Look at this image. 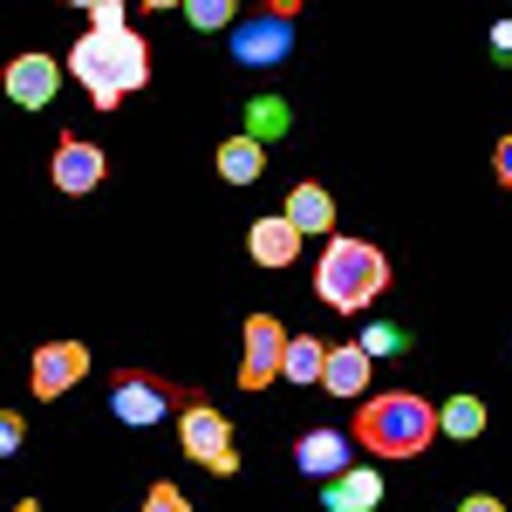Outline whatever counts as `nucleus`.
I'll use <instances>...</instances> for the list:
<instances>
[{
  "instance_id": "23",
  "label": "nucleus",
  "mask_w": 512,
  "mask_h": 512,
  "mask_svg": "<svg viewBox=\"0 0 512 512\" xmlns=\"http://www.w3.org/2000/svg\"><path fill=\"white\" fill-rule=\"evenodd\" d=\"M144 512H192V499H185V492H178V485H151V499H144Z\"/></svg>"
},
{
  "instance_id": "22",
  "label": "nucleus",
  "mask_w": 512,
  "mask_h": 512,
  "mask_svg": "<svg viewBox=\"0 0 512 512\" xmlns=\"http://www.w3.org/2000/svg\"><path fill=\"white\" fill-rule=\"evenodd\" d=\"M130 21H123L117 0H89V35H123Z\"/></svg>"
},
{
  "instance_id": "29",
  "label": "nucleus",
  "mask_w": 512,
  "mask_h": 512,
  "mask_svg": "<svg viewBox=\"0 0 512 512\" xmlns=\"http://www.w3.org/2000/svg\"><path fill=\"white\" fill-rule=\"evenodd\" d=\"M14 512H41V506H35V499H21V506H14Z\"/></svg>"
},
{
  "instance_id": "3",
  "label": "nucleus",
  "mask_w": 512,
  "mask_h": 512,
  "mask_svg": "<svg viewBox=\"0 0 512 512\" xmlns=\"http://www.w3.org/2000/svg\"><path fill=\"white\" fill-rule=\"evenodd\" d=\"M171 410H185L178 390L164 383V376H144V369H117L110 376V417L130 424V431H158Z\"/></svg>"
},
{
  "instance_id": "15",
  "label": "nucleus",
  "mask_w": 512,
  "mask_h": 512,
  "mask_svg": "<svg viewBox=\"0 0 512 512\" xmlns=\"http://www.w3.org/2000/svg\"><path fill=\"white\" fill-rule=\"evenodd\" d=\"M280 212H287V226H294L301 239H308V233H328V239H335V198L321 192V185H294Z\"/></svg>"
},
{
  "instance_id": "18",
  "label": "nucleus",
  "mask_w": 512,
  "mask_h": 512,
  "mask_svg": "<svg viewBox=\"0 0 512 512\" xmlns=\"http://www.w3.org/2000/svg\"><path fill=\"white\" fill-rule=\"evenodd\" d=\"M321 376H328V342H315V335H294V342H287V369H280V383L315 390Z\"/></svg>"
},
{
  "instance_id": "26",
  "label": "nucleus",
  "mask_w": 512,
  "mask_h": 512,
  "mask_svg": "<svg viewBox=\"0 0 512 512\" xmlns=\"http://www.w3.org/2000/svg\"><path fill=\"white\" fill-rule=\"evenodd\" d=\"M0 451H21V417H0Z\"/></svg>"
},
{
  "instance_id": "10",
  "label": "nucleus",
  "mask_w": 512,
  "mask_h": 512,
  "mask_svg": "<svg viewBox=\"0 0 512 512\" xmlns=\"http://www.w3.org/2000/svg\"><path fill=\"white\" fill-rule=\"evenodd\" d=\"M55 82H62V69H55L48 55H14V62H7V96H14L21 110H48V103H55Z\"/></svg>"
},
{
  "instance_id": "5",
  "label": "nucleus",
  "mask_w": 512,
  "mask_h": 512,
  "mask_svg": "<svg viewBox=\"0 0 512 512\" xmlns=\"http://www.w3.org/2000/svg\"><path fill=\"white\" fill-rule=\"evenodd\" d=\"M287 48H294V0H280L267 14H246L233 28V62H246V69H280Z\"/></svg>"
},
{
  "instance_id": "14",
  "label": "nucleus",
  "mask_w": 512,
  "mask_h": 512,
  "mask_svg": "<svg viewBox=\"0 0 512 512\" xmlns=\"http://www.w3.org/2000/svg\"><path fill=\"white\" fill-rule=\"evenodd\" d=\"M376 506H383L376 465H349L342 478H328V512H376Z\"/></svg>"
},
{
  "instance_id": "27",
  "label": "nucleus",
  "mask_w": 512,
  "mask_h": 512,
  "mask_svg": "<svg viewBox=\"0 0 512 512\" xmlns=\"http://www.w3.org/2000/svg\"><path fill=\"white\" fill-rule=\"evenodd\" d=\"M458 512H506V506H499L492 492H472V499H465V506H458Z\"/></svg>"
},
{
  "instance_id": "8",
  "label": "nucleus",
  "mask_w": 512,
  "mask_h": 512,
  "mask_svg": "<svg viewBox=\"0 0 512 512\" xmlns=\"http://www.w3.org/2000/svg\"><path fill=\"white\" fill-rule=\"evenodd\" d=\"M103 171H110V158H103L89 137H62V144H55V185H62L69 198L96 192V185H103Z\"/></svg>"
},
{
  "instance_id": "16",
  "label": "nucleus",
  "mask_w": 512,
  "mask_h": 512,
  "mask_svg": "<svg viewBox=\"0 0 512 512\" xmlns=\"http://www.w3.org/2000/svg\"><path fill=\"white\" fill-rule=\"evenodd\" d=\"M321 390H328V396H362V390H369V355H362V342L328 349V376H321Z\"/></svg>"
},
{
  "instance_id": "2",
  "label": "nucleus",
  "mask_w": 512,
  "mask_h": 512,
  "mask_svg": "<svg viewBox=\"0 0 512 512\" xmlns=\"http://www.w3.org/2000/svg\"><path fill=\"white\" fill-rule=\"evenodd\" d=\"M390 287V260H383V246H369V239H349L335 233L321 246V267H315V294L335 308V315H362L376 294Z\"/></svg>"
},
{
  "instance_id": "20",
  "label": "nucleus",
  "mask_w": 512,
  "mask_h": 512,
  "mask_svg": "<svg viewBox=\"0 0 512 512\" xmlns=\"http://www.w3.org/2000/svg\"><path fill=\"white\" fill-rule=\"evenodd\" d=\"M280 130H287V103H280V96H260V103L246 110V137H260V144H274Z\"/></svg>"
},
{
  "instance_id": "12",
  "label": "nucleus",
  "mask_w": 512,
  "mask_h": 512,
  "mask_svg": "<svg viewBox=\"0 0 512 512\" xmlns=\"http://www.w3.org/2000/svg\"><path fill=\"white\" fill-rule=\"evenodd\" d=\"M69 69H76V82L89 89V96H96V110H117V103H123L117 76L103 69V41H96V35H82V41H76V55H69Z\"/></svg>"
},
{
  "instance_id": "11",
  "label": "nucleus",
  "mask_w": 512,
  "mask_h": 512,
  "mask_svg": "<svg viewBox=\"0 0 512 512\" xmlns=\"http://www.w3.org/2000/svg\"><path fill=\"white\" fill-rule=\"evenodd\" d=\"M294 465L308 478H342L355 465V437H342V431H308L301 444H294Z\"/></svg>"
},
{
  "instance_id": "9",
  "label": "nucleus",
  "mask_w": 512,
  "mask_h": 512,
  "mask_svg": "<svg viewBox=\"0 0 512 512\" xmlns=\"http://www.w3.org/2000/svg\"><path fill=\"white\" fill-rule=\"evenodd\" d=\"M103 41V69L117 76L123 96H137L144 82H151V48H144V35L137 28H123V35H96Z\"/></svg>"
},
{
  "instance_id": "24",
  "label": "nucleus",
  "mask_w": 512,
  "mask_h": 512,
  "mask_svg": "<svg viewBox=\"0 0 512 512\" xmlns=\"http://www.w3.org/2000/svg\"><path fill=\"white\" fill-rule=\"evenodd\" d=\"M396 349H403L396 328H369V335H362V355H369V362H376V355H396Z\"/></svg>"
},
{
  "instance_id": "21",
  "label": "nucleus",
  "mask_w": 512,
  "mask_h": 512,
  "mask_svg": "<svg viewBox=\"0 0 512 512\" xmlns=\"http://www.w3.org/2000/svg\"><path fill=\"white\" fill-rule=\"evenodd\" d=\"M185 21H192L198 35H212V28H226V35H233V28H239L233 0H192V7H185Z\"/></svg>"
},
{
  "instance_id": "6",
  "label": "nucleus",
  "mask_w": 512,
  "mask_h": 512,
  "mask_svg": "<svg viewBox=\"0 0 512 512\" xmlns=\"http://www.w3.org/2000/svg\"><path fill=\"white\" fill-rule=\"evenodd\" d=\"M287 328H280L274 315H246V355H239V390H267V383H280V369H287Z\"/></svg>"
},
{
  "instance_id": "4",
  "label": "nucleus",
  "mask_w": 512,
  "mask_h": 512,
  "mask_svg": "<svg viewBox=\"0 0 512 512\" xmlns=\"http://www.w3.org/2000/svg\"><path fill=\"white\" fill-rule=\"evenodd\" d=\"M178 444H185V458H192V465H212L219 478H233V472H239L233 424H226L212 403H185V410H178Z\"/></svg>"
},
{
  "instance_id": "17",
  "label": "nucleus",
  "mask_w": 512,
  "mask_h": 512,
  "mask_svg": "<svg viewBox=\"0 0 512 512\" xmlns=\"http://www.w3.org/2000/svg\"><path fill=\"white\" fill-rule=\"evenodd\" d=\"M260 171H267V144H260V137L239 130V137L219 144V178H226V185H253Z\"/></svg>"
},
{
  "instance_id": "7",
  "label": "nucleus",
  "mask_w": 512,
  "mask_h": 512,
  "mask_svg": "<svg viewBox=\"0 0 512 512\" xmlns=\"http://www.w3.org/2000/svg\"><path fill=\"white\" fill-rule=\"evenodd\" d=\"M82 376H89V349H82V342H41V349H35V369H28V383H35L41 403L69 396Z\"/></svg>"
},
{
  "instance_id": "28",
  "label": "nucleus",
  "mask_w": 512,
  "mask_h": 512,
  "mask_svg": "<svg viewBox=\"0 0 512 512\" xmlns=\"http://www.w3.org/2000/svg\"><path fill=\"white\" fill-rule=\"evenodd\" d=\"M492 48H506V55H512V21H499V28H492Z\"/></svg>"
},
{
  "instance_id": "13",
  "label": "nucleus",
  "mask_w": 512,
  "mask_h": 512,
  "mask_svg": "<svg viewBox=\"0 0 512 512\" xmlns=\"http://www.w3.org/2000/svg\"><path fill=\"white\" fill-rule=\"evenodd\" d=\"M246 253H253L260 267H294V253H301V233L287 226V212H274V219H253V233H246Z\"/></svg>"
},
{
  "instance_id": "25",
  "label": "nucleus",
  "mask_w": 512,
  "mask_h": 512,
  "mask_svg": "<svg viewBox=\"0 0 512 512\" xmlns=\"http://www.w3.org/2000/svg\"><path fill=\"white\" fill-rule=\"evenodd\" d=\"M492 171H499V185H512V137H499V151H492Z\"/></svg>"
},
{
  "instance_id": "19",
  "label": "nucleus",
  "mask_w": 512,
  "mask_h": 512,
  "mask_svg": "<svg viewBox=\"0 0 512 512\" xmlns=\"http://www.w3.org/2000/svg\"><path fill=\"white\" fill-rule=\"evenodd\" d=\"M437 431L458 437V444H465V437H478V431H485V403H478V396H451V403L437 410Z\"/></svg>"
},
{
  "instance_id": "1",
  "label": "nucleus",
  "mask_w": 512,
  "mask_h": 512,
  "mask_svg": "<svg viewBox=\"0 0 512 512\" xmlns=\"http://www.w3.org/2000/svg\"><path fill=\"white\" fill-rule=\"evenodd\" d=\"M349 437L369 444V458H417V451H431L444 431H437V410L417 390H383V396H362Z\"/></svg>"
}]
</instances>
